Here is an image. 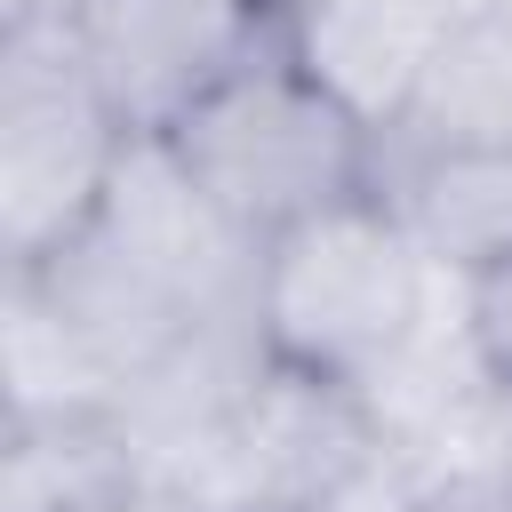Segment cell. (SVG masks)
I'll use <instances>...</instances> for the list:
<instances>
[{
    "instance_id": "1",
    "label": "cell",
    "mask_w": 512,
    "mask_h": 512,
    "mask_svg": "<svg viewBox=\"0 0 512 512\" xmlns=\"http://www.w3.org/2000/svg\"><path fill=\"white\" fill-rule=\"evenodd\" d=\"M160 144L200 184V200L256 248L320 208L376 192L384 176V136L304 72L288 24L240 72H224Z\"/></svg>"
},
{
    "instance_id": "2",
    "label": "cell",
    "mask_w": 512,
    "mask_h": 512,
    "mask_svg": "<svg viewBox=\"0 0 512 512\" xmlns=\"http://www.w3.org/2000/svg\"><path fill=\"white\" fill-rule=\"evenodd\" d=\"M424 296H432V264L376 184L256 248L248 328L272 368L384 392L424 344Z\"/></svg>"
},
{
    "instance_id": "3",
    "label": "cell",
    "mask_w": 512,
    "mask_h": 512,
    "mask_svg": "<svg viewBox=\"0 0 512 512\" xmlns=\"http://www.w3.org/2000/svg\"><path fill=\"white\" fill-rule=\"evenodd\" d=\"M128 144L136 136L96 96L64 16L0 24V232H8V272L56 256L104 208Z\"/></svg>"
},
{
    "instance_id": "4",
    "label": "cell",
    "mask_w": 512,
    "mask_h": 512,
    "mask_svg": "<svg viewBox=\"0 0 512 512\" xmlns=\"http://www.w3.org/2000/svg\"><path fill=\"white\" fill-rule=\"evenodd\" d=\"M56 16L128 136H168L280 32V16H264L256 0H72Z\"/></svg>"
},
{
    "instance_id": "5",
    "label": "cell",
    "mask_w": 512,
    "mask_h": 512,
    "mask_svg": "<svg viewBox=\"0 0 512 512\" xmlns=\"http://www.w3.org/2000/svg\"><path fill=\"white\" fill-rule=\"evenodd\" d=\"M288 40L320 88H336L376 136H392L424 72L456 40V16L440 0H320L312 16L288 24Z\"/></svg>"
},
{
    "instance_id": "6",
    "label": "cell",
    "mask_w": 512,
    "mask_h": 512,
    "mask_svg": "<svg viewBox=\"0 0 512 512\" xmlns=\"http://www.w3.org/2000/svg\"><path fill=\"white\" fill-rule=\"evenodd\" d=\"M384 200L424 248L432 272H480L512 248V144H456V152H392Z\"/></svg>"
},
{
    "instance_id": "7",
    "label": "cell",
    "mask_w": 512,
    "mask_h": 512,
    "mask_svg": "<svg viewBox=\"0 0 512 512\" xmlns=\"http://www.w3.org/2000/svg\"><path fill=\"white\" fill-rule=\"evenodd\" d=\"M456 144H512V8L456 24V40L424 72L416 104L384 136V160L392 152H456Z\"/></svg>"
},
{
    "instance_id": "8",
    "label": "cell",
    "mask_w": 512,
    "mask_h": 512,
    "mask_svg": "<svg viewBox=\"0 0 512 512\" xmlns=\"http://www.w3.org/2000/svg\"><path fill=\"white\" fill-rule=\"evenodd\" d=\"M456 344L480 392H512V248L456 280Z\"/></svg>"
},
{
    "instance_id": "9",
    "label": "cell",
    "mask_w": 512,
    "mask_h": 512,
    "mask_svg": "<svg viewBox=\"0 0 512 512\" xmlns=\"http://www.w3.org/2000/svg\"><path fill=\"white\" fill-rule=\"evenodd\" d=\"M440 8H448V16H456V24H480V16H504V8H512V0H440Z\"/></svg>"
},
{
    "instance_id": "10",
    "label": "cell",
    "mask_w": 512,
    "mask_h": 512,
    "mask_svg": "<svg viewBox=\"0 0 512 512\" xmlns=\"http://www.w3.org/2000/svg\"><path fill=\"white\" fill-rule=\"evenodd\" d=\"M56 8H72V0H0V24H24V16H56Z\"/></svg>"
},
{
    "instance_id": "11",
    "label": "cell",
    "mask_w": 512,
    "mask_h": 512,
    "mask_svg": "<svg viewBox=\"0 0 512 512\" xmlns=\"http://www.w3.org/2000/svg\"><path fill=\"white\" fill-rule=\"evenodd\" d=\"M256 8H264V16H280V24H296V16H312L320 0H256Z\"/></svg>"
}]
</instances>
